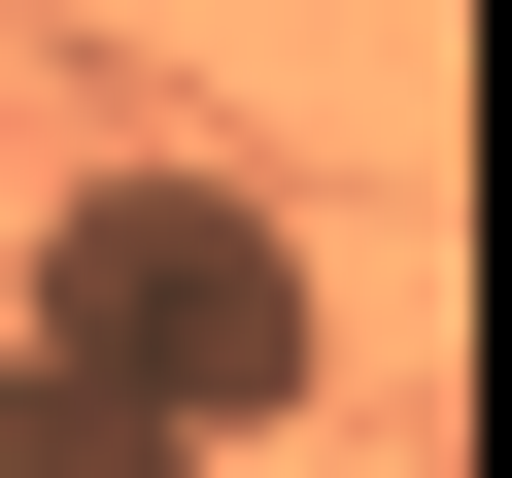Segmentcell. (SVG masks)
Instances as JSON below:
<instances>
[{
	"instance_id": "1",
	"label": "cell",
	"mask_w": 512,
	"mask_h": 478,
	"mask_svg": "<svg viewBox=\"0 0 512 478\" xmlns=\"http://www.w3.org/2000/svg\"><path fill=\"white\" fill-rule=\"evenodd\" d=\"M35 376H103L137 444H274V410H342V274L239 171H69L35 205Z\"/></svg>"
},
{
	"instance_id": "2",
	"label": "cell",
	"mask_w": 512,
	"mask_h": 478,
	"mask_svg": "<svg viewBox=\"0 0 512 478\" xmlns=\"http://www.w3.org/2000/svg\"><path fill=\"white\" fill-rule=\"evenodd\" d=\"M0 478H205V444H137L103 376H35V342H0Z\"/></svg>"
}]
</instances>
